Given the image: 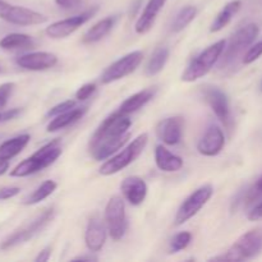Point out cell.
<instances>
[{
	"mask_svg": "<svg viewBox=\"0 0 262 262\" xmlns=\"http://www.w3.org/2000/svg\"><path fill=\"white\" fill-rule=\"evenodd\" d=\"M132 125L129 115L119 110L110 114L99 125L90 140L89 150L96 161L106 160L113 154L123 147L129 141V128Z\"/></svg>",
	"mask_w": 262,
	"mask_h": 262,
	"instance_id": "obj_1",
	"label": "cell"
},
{
	"mask_svg": "<svg viewBox=\"0 0 262 262\" xmlns=\"http://www.w3.org/2000/svg\"><path fill=\"white\" fill-rule=\"evenodd\" d=\"M60 155V141H51V142L46 143L45 146L38 148V150L36 151L35 154H32L30 158L20 161V163L10 171V177H14V178H25V177L33 176V174L38 173V171L43 170V169L53 165Z\"/></svg>",
	"mask_w": 262,
	"mask_h": 262,
	"instance_id": "obj_2",
	"label": "cell"
},
{
	"mask_svg": "<svg viewBox=\"0 0 262 262\" xmlns=\"http://www.w3.org/2000/svg\"><path fill=\"white\" fill-rule=\"evenodd\" d=\"M225 46H227V41L219 40L217 42L212 43L209 48L205 49L187 67V69L182 74V81L194 82L197 79L202 78L204 76H206L214 68L215 64L220 60L225 50Z\"/></svg>",
	"mask_w": 262,
	"mask_h": 262,
	"instance_id": "obj_3",
	"label": "cell"
},
{
	"mask_svg": "<svg viewBox=\"0 0 262 262\" xmlns=\"http://www.w3.org/2000/svg\"><path fill=\"white\" fill-rule=\"evenodd\" d=\"M54 215H55L54 207H49V209L43 210L38 216H36L35 219L31 220L30 223L22 225V227L18 228L17 230H14L12 234L8 235V237L0 243V250H10V248L17 247V246L23 245V243L31 241L35 235H37L38 233L42 232V230L53 222Z\"/></svg>",
	"mask_w": 262,
	"mask_h": 262,
	"instance_id": "obj_4",
	"label": "cell"
},
{
	"mask_svg": "<svg viewBox=\"0 0 262 262\" xmlns=\"http://www.w3.org/2000/svg\"><path fill=\"white\" fill-rule=\"evenodd\" d=\"M147 133H142V135H140L138 137H136L127 147H124L119 154H117V155L113 156V158H109L104 164H102L101 168L99 169L100 174L107 177L119 173L120 170H123V169L127 168L128 165H130V164L143 152V150H145L146 146H147Z\"/></svg>",
	"mask_w": 262,
	"mask_h": 262,
	"instance_id": "obj_5",
	"label": "cell"
},
{
	"mask_svg": "<svg viewBox=\"0 0 262 262\" xmlns=\"http://www.w3.org/2000/svg\"><path fill=\"white\" fill-rule=\"evenodd\" d=\"M262 251V229H253L243 234L224 255L212 261H246L257 256Z\"/></svg>",
	"mask_w": 262,
	"mask_h": 262,
	"instance_id": "obj_6",
	"label": "cell"
},
{
	"mask_svg": "<svg viewBox=\"0 0 262 262\" xmlns=\"http://www.w3.org/2000/svg\"><path fill=\"white\" fill-rule=\"evenodd\" d=\"M105 223L113 241H120L128 229L124 200L120 196H113L105 207Z\"/></svg>",
	"mask_w": 262,
	"mask_h": 262,
	"instance_id": "obj_7",
	"label": "cell"
},
{
	"mask_svg": "<svg viewBox=\"0 0 262 262\" xmlns=\"http://www.w3.org/2000/svg\"><path fill=\"white\" fill-rule=\"evenodd\" d=\"M258 32H260V28L256 23H250L238 30L230 38L229 45L225 46V50L222 55L223 64L232 63L238 56L242 55L247 49H250L257 38Z\"/></svg>",
	"mask_w": 262,
	"mask_h": 262,
	"instance_id": "obj_8",
	"label": "cell"
},
{
	"mask_svg": "<svg viewBox=\"0 0 262 262\" xmlns=\"http://www.w3.org/2000/svg\"><path fill=\"white\" fill-rule=\"evenodd\" d=\"M0 19L17 26H35L48 22V17L30 8L9 4L0 0Z\"/></svg>",
	"mask_w": 262,
	"mask_h": 262,
	"instance_id": "obj_9",
	"label": "cell"
},
{
	"mask_svg": "<svg viewBox=\"0 0 262 262\" xmlns=\"http://www.w3.org/2000/svg\"><path fill=\"white\" fill-rule=\"evenodd\" d=\"M212 193H214V188H212L211 184H205V186H201L200 188H197L193 193L189 194L184 200L183 204L179 206L176 215V219H174V225L176 227L183 225L184 223L192 219L194 215L199 214L200 210L211 199Z\"/></svg>",
	"mask_w": 262,
	"mask_h": 262,
	"instance_id": "obj_10",
	"label": "cell"
},
{
	"mask_svg": "<svg viewBox=\"0 0 262 262\" xmlns=\"http://www.w3.org/2000/svg\"><path fill=\"white\" fill-rule=\"evenodd\" d=\"M142 59L143 53L140 50L132 51V53L122 56V58L118 59L117 61L110 64V66L102 72L100 81H101L102 84H109L115 81H119V79L124 78V77L129 76V74H132L133 72L138 68V66L142 63Z\"/></svg>",
	"mask_w": 262,
	"mask_h": 262,
	"instance_id": "obj_11",
	"label": "cell"
},
{
	"mask_svg": "<svg viewBox=\"0 0 262 262\" xmlns=\"http://www.w3.org/2000/svg\"><path fill=\"white\" fill-rule=\"evenodd\" d=\"M97 12V7L91 8L89 10H84V12L79 13V14L73 15L71 18H66V19L58 20V22L51 23L49 27H46L45 33L50 38H64L67 36L72 35L73 32H76L81 26H83L84 23L89 22Z\"/></svg>",
	"mask_w": 262,
	"mask_h": 262,
	"instance_id": "obj_12",
	"label": "cell"
},
{
	"mask_svg": "<svg viewBox=\"0 0 262 262\" xmlns=\"http://www.w3.org/2000/svg\"><path fill=\"white\" fill-rule=\"evenodd\" d=\"M58 63V56L48 51H35L18 56L17 64L27 71H48Z\"/></svg>",
	"mask_w": 262,
	"mask_h": 262,
	"instance_id": "obj_13",
	"label": "cell"
},
{
	"mask_svg": "<svg viewBox=\"0 0 262 262\" xmlns=\"http://www.w3.org/2000/svg\"><path fill=\"white\" fill-rule=\"evenodd\" d=\"M205 101L209 104L212 112L217 117V119L223 123V124L228 125L230 122V106L229 100L225 92L217 87H209L205 90L204 92Z\"/></svg>",
	"mask_w": 262,
	"mask_h": 262,
	"instance_id": "obj_14",
	"label": "cell"
},
{
	"mask_svg": "<svg viewBox=\"0 0 262 262\" xmlns=\"http://www.w3.org/2000/svg\"><path fill=\"white\" fill-rule=\"evenodd\" d=\"M225 145V136L219 125H211L197 143V150L204 156H216Z\"/></svg>",
	"mask_w": 262,
	"mask_h": 262,
	"instance_id": "obj_15",
	"label": "cell"
},
{
	"mask_svg": "<svg viewBox=\"0 0 262 262\" xmlns=\"http://www.w3.org/2000/svg\"><path fill=\"white\" fill-rule=\"evenodd\" d=\"M107 232L106 223L102 222L100 217L94 216L89 220L86 232H84V242L90 252H99L106 243Z\"/></svg>",
	"mask_w": 262,
	"mask_h": 262,
	"instance_id": "obj_16",
	"label": "cell"
},
{
	"mask_svg": "<svg viewBox=\"0 0 262 262\" xmlns=\"http://www.w3.org/2000/svg\"><path fill=\"white\" fill-rule=\"evenodd\" d=\"M156 135L165 145H178L183 136V120L179 117H170L160 120L156 125Z\"/></svg>",
	"mask_w": 262,
	"mask_h": 262,
	"instance_id": "obj_17",
	"label": "cell"
},
{
	"mask_svg": "<svg viewBox=\"0 0 262 262\" xmlns=\"http://www.w3.org/2000/svg\"><path fill=\"white\" fill-rule=\"evenodd\" d=\"M120 191L123 197L129 202L132 206H138L142 204L147 196V184L141 177L132 176L125 178L120 184Z\"/></svg>",
	"mask_w": 262,
	"mask_h": 262,
	"instance_id": "obj_18",
	"label": "cell"
},
{
	"mask_svg": "<svg viewBox=\"0 0 262 262\" xmlns=\"http://www.w3.org/2000/svg\"><path fill=\"white\" fill-rule=\"evenodd\" d=\"M166 2L168 0H148L142 14L140 15V18L136 22L135 30L138 35H145L154 27L158 14L163 9Z\"/></svg>",
	"mask_w": 262,
	"mask_h": 262,
	"instance_id": "obj_19",
	"label": "cell"
},
{
	"mask_svg": "<svg viewBox=\"0 0 262 262\" xmlns=\"http://www.w3.org/2000/svg\"><path fill=\"white\" fill-rule=\"evenodd\" d=\"M155 163L161 171L174 173L183 168V159L176 154L170 152L163 145H158L155 148Z\"/></svg>",
	"mask_w": 262,
	"mask_h": 262,
	"instance_id": "obj_20",
	"label": "cell"
},
{
	"mask_svg": "<svg viewBox=\"0 0 262 262\" xmlns=\"http://www.w3.org/2000/svg\"><path fill=\"white\" fill-rule=\"evenodd\" d=\"M155 94L156 87H150V89L142 90V91L137 92V94L132 95V96H129L128 99H125L118 110H119L120 113H123V114H133V113L142 109L146 104H148V102L154 99Z\"/></svg>",
	"mask_w": 262,
	"mask_h": 262,
	"instance_id": "obj_21",
	"label": "cell"
},
{
	"mask_svg": "<svg viewBox=\"0 0 262 262\" xmlns=\"http://www.w3.org/2000/svg\"><path fill=\"white\" fill-rule=\"evenodd\" d=\"M87 112V107H73V109L68 110V112L59 114L53 118L50 123L48 124V132H58V130L64 129V128L69 127V125L74 124L78 122Z\"/></svg>",
	"mask_w": 262,
	"mask_h": 262,
	"instance_id": "obj_22",
	"label": "cell"
},
{
	"mask_svg": "<svg viewBox=\"0 0 262 262\" xmlns=\"http://www.w3.org/2000/svg\"><path fill=\"white\" fill-rule=\"evenodd\" d=\"M30 140L31 136L27 133H23V135L15 136L10 140L4 141L0 145V160H10V159L15 158L18 154L22 152V150L28 145Z\"/></svg>",
	"mask_w": 262,
	"mask_h": 262,
	"instance_id": "obj_23",
	"label": "cell"
},
{
	"mask_svg": "<svg viewBox=\"0 0 262 262\" xmlns=\"http://www.w3.org/2000/svg\"><path fill=\"white\" fill-rule=\"evenodd\" d=\"M115 25V17H106L104 19L99 20L95 23L89 31L82 37V42L83 43H95L104 38L107 33L112 31V28Z\"/></svg>",
	"mask_w": 262,
	"mask_h": 262,
	"instance_id": "obj_24",
	"label": "cell"
},
{
	"mask_svg": "<svg viewBox=\"0 0 262 262\" xmlns=\"http://www.w3.org/2000/svg\"><path fill=\"white\" fill-rule=\"evenodd\" d=\"M241 7H242V2H241V0H233V2L228 3V4L220 10L217 17L215 18L211 27H210V31H211V32H219L223 28L227 27L230 23V20L233 19V17L239 12Z\"/></svg>",
	"mask_w": 262,
	"mask_h": 262,
	"instance_id": "obj_25",
	"label": "cell"
},
{
	"mask_svg": "<svg viewBox=\"0 0 262 262\" xmlns=\"http://www.w3.org/2000/svg\"><path fill=\"white\" fill-rule=\"evenodd\" d=\"M33 45V40L30 35L26 33H9L0 40V48L4 50H19L28 49Z\"/></svg>",
	"mask_w": 262,
	"mask_h": 262,
	"instance_id": "obj_26",
	"label": "cell"
},
{
	"mask_svg": "<svg viewBox=\"0 0 262 262\" xmlns=\"http://www.w3.org/2000/svg\"><path fill=\"white\" fill-rule=\"evenodd\" d=\"M169 55H170V51L166 46H161V48L156 49L152 55H151L150 60H148L147 67H146V74L147 76H156L158 73H160L164 67H165V64L168 63Z\"/></svg>",
	"mask_w": 262,
	"mask_h": 262,
	"instance_id": "obj_27",
	"label": "cell"
},
{
	"mask_svg": "<svg viewBox=\"0 0 262 262\" xmlns=\"http://www.w3.org/2000/svg\"><path fill=\"white\" fill-rule=\"evenodd\" d=\"M56 187H58L56 182L51 181V179L45 181L43 183H41L40 186H38L37 188L32 192V193L28 194V196L26 197V200L23 201V204L25 205H36V204H38V202L43 201V200H46L49 196H51V194L55 192Z\"/></svg>",
	"mask_w": 262,
	"mask_h": 262,
	"instance_id": "obj_28",
	"label": "cell"
},
{
	"mask_svg": "<svg viewBox=\"0 0 262 262\" xmlns=\"http://www.w3.org/2000/svg\"><path fill=\"white\" fill-rule=\"evenodd\" d=\"M197 15V8L193 5H186L182 8L178 12V14L174 18L173 23H171V31L174 33H178L183 31L192 20L196 18Z\"/></svg>",
	"mask_w": 262,
	"mask_h": 262,
	"instance_id": "obj_29",
	"label": "cell"
},
{
	"mask_svg": "<svg viewBox=\"0 0 262 262\" xmlns=\"http://www.w3.org/2000/svg\"><path fill=\"white\" fill-rule=\"evenodd\" d=\"M192 241V234L189 232H181L174 235L170 241V252L177 253L186 250Z\"/></svg>",
	"mask_w": 262,
	"mask_h": 262,
	"instance_id": "obj_30",
	"label": "cell"
},
{
	"mask_svg": "<svg viewBox=\"0 0 262 262\" xmlns=\"http://www.w3.org/2000/svg\"><path fill=\"white\" fill-rule=\"evenodd\" d=\"M261 55H262V40L260 42L251 46V48L246 51L245 56H243V63L245 64L253 63V61L257 60Z\"/></svg>",
	"mask_w": 262,
	"mask_h": 262,
	"instance_id": "obj_31",
	"label": "cell"
},
{
	"mask_svg": "<svg viewBox=\"0 0 262 262\" xmlns=\"http://www.w3.org/2000/svg\"><path fill=\"white\" fill-rule=\"evenodd\" d=\"M14 89L15 84L13 82H5L0 84V109L5 107V105L8 104V100L12 96Z\"/></svg>",
	"mask_w": 262,
	"mask_h": 262,
	"instance_id": "obj_32",
	"label": "cell"
},
{
	"mask_svg": "<svg viewBox=\"0 0 262 262\" xmlns=\"http://www.w3.org/2000/svg\"><path fill=\"white\" fill-rule=\"evenodd\" d=\"M73 107H76V101H73V100H67V101H63V102H60V104H58V105H55V106L51 107L48 113V117L54 118V117H56V115L63 114V113L73 109Z\"/></svg>",
	"mask_w": 262,
	"mask_h": 262,
	"instance_id": "obj_33",
	"label": "cell"
},
{
	"mask_svg": "<svg viewBox=\"0 0 262 262\" xmlns=\"http://www.w3.org/2000/svg\"><path fill=\"white\" fill-rule=\"evenodd\" d=\"M96 89L97 87L95 83L83 84V86H81L78 90H77L76 99L78 100V101H84V100H87L89 97H91L92 95L95 94Z\"/></svg>",
	"mask_w": 262,
	"mask_h": 262,
	"instance_id": "obj_34",
	"label": "cell"
},
{
	"mask_svg": "<svg viewBox=\"0 0 262 262\" xmlns=\"http://www.w3.org/2000/svg\"><path fill=\"white\" fill-rule=\"evenodd\" d=\"M19 192L20 188H18V187H4V188H0V201L13 199V197L17 196Z\"/></svg>",
	"mask_w": 262,
	"mask_h": 262,
	"instance_id": "obj_35",
	"label": "cell"
},
{
	"mask_svg": "<svg viewBox=\"0 0 262 262\" xmlns=\"http://www.w3.org/2000/svg\"><path fill=\"white\" fill-rule=\"evenodd\" d=\"M247 217L250 222H257V220L262 219V200L248 211Z\"/></svg>",
	"mask_w": 262,
	"mask_h": 262,
	"instance_id": "obj_36",
	"label": "cell"
},
{
	"mask_svg": "<svg viewBox=\"0 0 262 262\" xmlns=\"http://www.w3.org/2000/svg\"><path fill=\"white\" fill-rule=\"evenodd\" d=\"M55 4L63 9H76L82 4V0H55Z\"/></svg>",
	"mask_w": 262,
	"mask_h": 262,
	"instance_id": "obj_37",
	"label": "cell"
},
{
	"mask_svg": "<svg viewBox=\"0 0 262 262\" xmlns=\"http://www.w3.org/2000/svg\"><path fill=\"white\" fill-rule=\"evenodd\" d=\"M51 247L50 246H48V247H45L43 248V250H41V252L38 253L37 255V257L35 258V261L36 262H46V261H49V258H50V256H51Z\"/></svg>",
	"mask_w": 262,
	"mask_h": 262,
	"instance_id": "obj_38",
	"label": "cell"
},
{
	"mask_svg": "<svg viewBox=\"0 0 262 262\" xmlns=\"http://www.w3.org/2000/svg\"><path fill=\"white\" fill-rule=\"evenodd\" d=\"M19 112H20V109H12V110H9V112H5L4 114H2V120L13 119V118H15L18 114H19Z\"/></svg>",
	"mask_w": 262,
	"mask_h": 262,
	"instance_id": "obj_39",
	"label": "cell"
},
{
	"mask_svg": "<svg viewBox=\"0 0 262 262\" xmlns=\"http://www.w3.org/2000/svg\"><path fill=\"white\" fill-rule=\"evenodd\" d=\"M9 169V160H0V177L4 176Z\"/></svg>",
	"mask_w": 262,
	"mask_h": 262,
	"instance_id": "obj_40",
	"label": "cell"
},
{
	"mask_svg": "<svg viewBox=\"0 0 262 262\" xmlns=\"http://www.w3.org/2000/svg\"><path fill=\"white\" fill-rule=\"evenodd\" d=\"M97 258L94 257V256H78V257H74L73 261H96Z\"/></svg>",
	"mask_w": 262,
	"mask_h": 262,
	"instance_id": "obj_41",
	"label": "cell"
},
{
	"mask_svg": "<svg viewBox=\"0 0 262 262\" xmlns=\"http://www.w3.org/2000/svg\"><path fill=\"white\" fill-rule=\"evenodd\" d=\"M253 188H255L256 191H257L258 193H260L261 196H262V177H261L260 179H258V182L255 184V187H253Z\"/></svg>",
	"mask_w": 262,
	"mask_h": 262,
	"instance_id": "obj_42",
	"label": "cell"
},
{
	"mask_svg": "<svg viewBox=\"0 0 262 262\" xmlns=\"http://www.w3.org/2000/svg\"><path fill=\"white\" fill-rule=\"evenodd\" d=\"M0 122H2V113H0Z\"/></svg>",
	"mask_w": 262,
	"mask_h": 262,
	"instance_id": "obj_43",
	"label": "cell"
},
{
	"mask_svg": "<svg viewBox=\"0 0 262 262\" xmlns=\"http://www.w3.org/2000/svg\"><path fill=\"white\" fill-rule=\"evenodd\" d=\"M261 90H262V82H261Z\"/></svg>",
	"mask_w": 262,
	"mask_h": 262,
	"instance_id": "obj_44",
	"label": "cell"
},
{
	"mask_svg": "<svg viewBox=\"0 0 262 262\" xmlns=\"http://www.w3.org/2000/svg\"><path fill=\"white\" fill-rule=\"evenodd\" d=\"M0 72H2V68H0Z\"/></svg>",
	"mask_w": 262,
	"mask_h": 262,
	"instance_id": "obj_45",
	"label": "cell"
}]
</instances>
